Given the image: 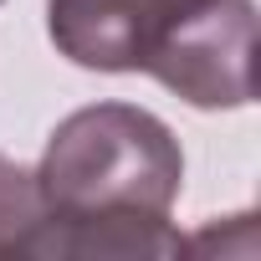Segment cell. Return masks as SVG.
<instances>
[{
	"instance_id": "obj_2",
	"label": "cell",
	"mask_w": 261,
	"mask_h": 261,
	"mask_svg": "<svg viewBox=\"0 0 261 261\" xmlns=\"http://www.w3.org/2000/svg\"><path fill=\"white\" fill-rule=\"evenodd\" d=\"M251 57H256V6L251 0H205L154 51L144 72L195 108H246L256 92Z\"/></svg>"
},
{
	"instance_id": "obj_1",
	"label": "cell",
	"mask_w": 261,
	"mask_h": 261,
	"mask_svg": "<svg viewBox=\"0 0 261 261\" xmlns=\"http://www.w3.org/2000/svg\"><path fill=\"white\" fill-rule=\"evenodd\" d=\"M36 195L46 210L41 256H174L185 241L169 210L185 185V154L169 123L134 102H92L46 139Z\"/></svg>"
},
{
	"instance_id": "obj_4",
	"label": "cell",
	"mask_w": 261,
	"mask_h": 261,
	"mask_svg": "<svg viewBox=\"0 0 261 261\" xmlns=\"http://www.w3.org/2000/svg\"><path fill=\"white\" fill-rule=\"evenodd\" d=\"M46 210L36 195V174L0 159V256H41Z\"/></svg>"
},
{
	"instance_id": "obj_3",
	"label": "cell",
	"mask_w": 261,
	"mask_h": 261,
	"mask_svg": "<svg viewBox=\"0 0 261 261\" xmlns=\"http://www.w3.org/2000/svg\"><path fill=\"white\" fill-rule=\"evenodd\" d=\"M205 0H46L57 51L87 72H144Z\"/></svg>"
}]
</instances>
